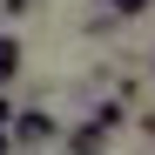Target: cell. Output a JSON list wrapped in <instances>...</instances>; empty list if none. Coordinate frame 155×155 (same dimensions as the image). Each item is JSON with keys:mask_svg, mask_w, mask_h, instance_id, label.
<instances>
[{"mask_svg": "<svg viewBox=\"0 0 155 155\" xmlns=\"http://www.w3.org/2000/svg\"><path fill=\"white\" fill-rule=\"evenodd\" d=\"M61 135H68V128L47 108H14L7 115V142H20V148H61Z\"/></svg>", "mask_w": 155, "mask_h": 155, "instance_id": "1", "label": "cell"}, {"mask_svg": "<svg viewBox=\"0 0 155 155\" xmlns=\"http://www.w3.org/2000/svg\"><path fill=\"white\" fill-rule=\"evenodd\" d=\"M115 121H121V101H101V108L74 128V135H61L68 148H81V155H94V148H108V135H115Z\"/></svg>", "mask_w": 155, "mask_h": 155, "instance_id": "2", "label": "cell"}, {"mask_svg": "<svg viewBox=\"0 0 155 155\" xmlns=\"http://www.w3.org/2000/svg\"><path fill=\"white\" fill-rule=\"evenodd\" d=\"M14 74H20V41H14V34H0V88H7Z\"/></svg>", "mask_w": 155, "mask_h": 155, "instance_id": "3", "label": "cell"}, {"mask_svg": "<svg viewBox=\"0 0 155 155\" xmlns=\"http://www.w3.org/2000/svg\"><path fill=\"white\" fill-rule=\"evenodd\" d=\"M108 7V20H128V14H148V0H101Z\"/></svg>", "mask_w": 155, "mask_h": 155, "instance_id": "4", "label": "cell"}]
</instances>
